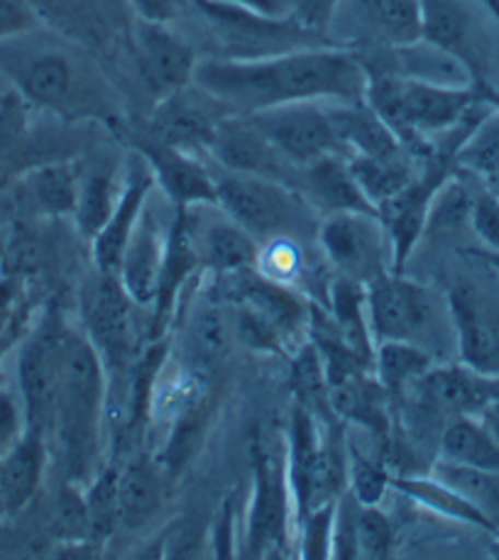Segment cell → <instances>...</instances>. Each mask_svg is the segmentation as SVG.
I'll return each mask as SVG.
<instances>
[{"label":"cell","instance_id":"obj_1","mask_svg":"<svg viewBox=\"0 0 499 560\" xmlns=\"http://www.w3.org/2000/svg\"><path fill=\"white\" fill-rule=\"evenodd\" d=\"M194 84L235 116H253L289 103L362 101L368 69L348 47L318 45L265 57H208L196 67Z\"/></svg>","mask_w":499,"mask_h":560},{"label":"cell","instance_id":"obj_2","mask_svg":"<svg viewBox=\"0 0 499 560\" xmlns=\"http://www.w3.org/2000/svg\"><path fill=\"white\" fill-rule=\"evenodd\" d=\"M0 77L35 113L59 122H118L106 79L83 45L47 27L0 45Z\"/></svg>","mask_w":499,"mask_h":560},{"label":"cell","instance_id":"obj_3","mask_svg":"<svg viewBox=\"0 0 499 560\" xmlns=\"http://www.w3.org/2000/svg\"><path fill=\"white\" fill-rule=\"evenodd\" d=\"M108 375L86 336L69 328L49 427L51 460L61 480L86 485L106 465Z\"/></svg>","mask_w":499,"mask_h":560},{"label":"cell","instance_id":"obj_4","mask_svg":"<svg viewBox=\"0 0 499 560\" xmlns=\"http://www.w3.org/2000/svg\"><path fill=\"white\" fill-rule=\"evenodd\" d=\"M365 101L407 148L426 158L431 142L480 106V86H449L370 71Z\"/></svg>","mask_w":499,"mask_h":560},{"label":"cell","instance_id":"obj_5","mask_svg":"<svg viewBox=\"0 0 499 560\" xmlns=\"http://www.w3.org/2000/svg\"><path fill=\"white\" fill-rule=\"evenodd\" d=\"M148 311L125 292L116 275L93 269L79 294L81 334L96 350L108 375V411L123 409L132 365L138 362L144 343L140 314Z\"/></svg>","mask_w":499,"mask_h":560},{"label":"cell","instance_id":"obj_6","mask_svg":"<svg viewBox=\"0 0 499 560\" xmlns=\"http://www.w3.org/2000/svg\"><path fill=\"white\" fill-rule=\"evenodd\" d=\"M216 206L257 243L294 237L316 245L318 213L294 186L221 170L216 174Z\"/></svg>","mask_w":499,"mask_h":560},{"label":"cell","instance_id":"obj_7","mask_svg":"<svg viewBox=\"0 0 499 560\" xmlns=\"http://www.w3.org/2000/svg\"><path fill=\"white\" fill-rule=\"evenodd\" d=\"M365 304L374 346L397 340L419 346L436 358L433 348H439L445 336L453 338L445 294L439 296L431 287L404 272H387L370 282L365 287Z\"/></svg>","mask_w":499,"mask_h":560},{"label":"cell","instance_id":"obj_8","mask_svg":"<svg viewBox=\"0 0 499 560\" xmlns=\"http://www.w3.org/2000/svg\"><path fill=\"white\" fill-rule=\"evenodd\" d=\"M297 546V510L291 497L285 455L255 439L253 441V485L243 514L241 556L275 558L289 556Z\"/></svg>","mask_w":499,"mask_h":560},{"label":"cell","instance_id":"obj_9","mask_svg":"<svg viewBox=\"0 0 499 560\" xmlns=\"http://www.w3.org/2000/svg\"><path fill=\"white\" fill-rule=\"evenodd\" d=\"M69 328L71 324L65 311L51 302L42 308V314L25 330V336L18 340L13 380L25 401L27 427L45 435H49L51 413H55Z\"/></svg>","mask_w":499,"mask_h":560},{"label":"cell","instance_id":"obj_10","mask_svg":"<svg viewBox=\"0 0 499 560\" xmlns=\"http://www.w3.org/2000/svg\"><path fill=\"white\" fill-rule=\"evenodd\" d=\"M316 247L326 259L330 275L370 284L394 272L390 233L378 213H328L318 218Z\"/></svg>","mask_w":499,"mask_h":560},{"label":"cell","instance_id":"obj_11","mask_svg":"<svg viewBox=\"0 0 499 560\" xmlns=\"http://www.w3.org/2000/svg\"><path fill=\"white\" fill-rule=\"evenodd\" d=\"M287 477L294 497L297 524L306 512L336 502L343 494L346 470H340L328 443L321 433V419L309 409L294 404L287 433Z\"/></svg>","mask_w":499,"mask_h":560},{"label":"cell","instance_id":"obj_12","mask_svg":"<svg viewBox=\"0 0 499 560\" xmlns=\"http://www.w3.org/2000/svg\"><path fill=\"white\" fill-rule=\"evenodd\" d=\"M499 399V377L483 375L463 362H436L426 375L407 392L416 419L443 431L445 423L457 417H480Z\"/></svg>","mask_w":499,"mask_h":560},{"label":"cell","instance_id":"obj_13","mask_svg":"<svg viewBox=\"0 0 499 560\" xmlns=\"http://www.w3.org/2000/svg\"><path fill=\"white\" fill-rule=\"evenodd\" d=\"M328 37L352 51L414 45L421 39V0H340Z\"/></svg>","mask_w":499,"mask_h":560},{"label":"cell","instance_id":"obj_14","mask_svg":"<svg viewBox=\"0 0 499 560\" xmlns=\"http://www.w3.org/2000/svg\"><path fill=\"white\" fill-rule=\"evenodd\" d=\"M247 118L297 170H306L309 164L333 154L348 158L333 130L326 103H289V106L253 113Z\"/></svg>","mask_w":499,"mask_h":560},{"label":"cell","instance_id":"obj_15","mask_svg":"<svg viewBox=\"0 0 499 560\" xmlns=\"http://www.w3.org/2000/svg\"><path fill=\"white\" fill-rule=\"evenodd\" d=\"M233 116V110L199 84H189L154 101L142 130L172 148L206 154L218 126Z\"/></svg>","mask_w":499,"mask_h":560},{"label":"cell","instance_id":"obj_16","mask_svg":"<svg viewBox=\"0 0 499 560\" xmlns=\"http://www.w3.org/2000/svg\"><path fill=\"white\" fill-rule=\"evenodd\" d=\"M130 47L142 84L154 101L194 84L201 59L189 39L176 33L172 25L135 18L130 25Z\"/></svg>","mask_w":499,"mask_h":560},{"label":"cell","instance_id":"obj_17","mask_svg":"<svg viewBox=\"0 0 499 560\" xmlns=\"http://www.w3.org/2000/svg\"><path fill=\"white\" fill-rule=\"evenodd\" d=\"M130 148L148 162L154 186L174 209L216 203V174L204 162V154L172 148L142 128L130 132Z\"/></svg>","mask_w":499,"mask_h":560},{"label":"cell","instance_id":"obj_18","mask_svg":"<svg viewBox=\"0 0 499 560\" xmlns=\"http://www.w3.org/2000/svg\"><path fill=\"white\" fill-rule=\"evenodd\" d=\"M457 362L483 375L499 377V304L471 282L445 292Z\"/></svg>","mask_w":499,"mask_h":560},{"label":"cell","instance_id":"obj_19","mask_svg":"<svg viewBox=\"0 0 499 560\" xmlns=\"http://www.w3.org/2000/svg\"><path fill=\"white\" fill-rule=\"evenodd\" d=\"M174 206L154 189L138 218L118 267V279L135 302L152 311L164 265L166 237H170Z\"/></svg>","mask_w":499,"mask_h":560},{"label":"cell","instance_id":"obj_20","mask_svg":"<svg viewBox=\"0 0 499 560\" xmlns=\"http://www.w3.org/2000/svg\"><path fill=\"white\" fill-rule=\"evenodd\" d=\"M206 158H211L223 172L265 176V179L294 186L299 191L301 170H297L247 116H235V113L228 116L208 144Z\"/></svg>","mask_w":499,"mask_h":560},{"label":"cell","instance_id":"obj_21","mask_svg":"<svg viewBox=\"0 0 499 560\" xmlns=\"http://www.w3.org/2000/svg\"><path fill=\"white\" fill-rule=\"evenodd\" d=\"M421 39L455 59L475 86H487V49L471 0H421Z\"/></svg>","mask_w":499,"mask_h":560},{"label":"cell","instance_id":"obj_22","mask_svg":"<svg viewBox=\"0 0 499 560\" xmlns=\"http://www.w3.org/2000/svg\"><path fill=\"white\" fill-rule=\"evenodd\" d=\"M81 162L71 158L33 164L3 194L25 221H61L74 218L79 201Z\"/></svg>","mask_w":499,"mask_h":560},{"label":"cell","instance_id":"obj_23","mask_svg":"<svg viewBox=\"0 0 499 560\" xmlns=\"http://www.w3.org/2000/svg\"><path fill=\"white\" fill-rule=\"evenodd\" d=\"M186 302L189 306L182 314L179 362L184 368L208 375L213 368L221 365L233 348V308L223 299L208 294L201 284H196V294Z\"/></svg>","mask_w":499,"mask_h":560},{"label":"cell","instance_id":"obj_24","mask_svg":"<svg viewBox=\"0 0 499 560\" xmlns=\"http://www.w3.org/2000/svg\"><path fill=\"white\" fill-rule=\"evenodd\" d=\"M154 189L158 186H154L148 162L132 150L128 160H125L123 189L116 206H113V213L108 215L106 225L101 228V233L91 241L93 269L118 277L125 245H128L135 225H138V218L144 211V206H148Z\"/></svg>","mask_w":499,"mask_h":560},{"label":"cell","instance_id":"obj_25","mask_svg":"<svg viewBox=\"0 0 499 560\" xmlns=\"http://www.w3.org/2000/svg\"><path fill=\"white\" fill-rule=\"evenodd\" d=\"M189 211L201 272L206 277H225L255 267L259 243L245 228L228 218L216 203L196 206Z\"/></svg>","mask_w":499,"mask_h":560},{"label":"cell","instance_id":"obj_26","mask_svg":"<svg viewBox=\"0 0 499 560\" xmlns=\"http://www.w3.org/2000/svg\"><path fill=\"white\" fill-rule=\"evenodd\" d=\"M51 460L45 433L27 429L5 455H0V518H15L30 510L47 480Z\"/></svg>","mask_w":499,"mask_h":560},{"label":"cell","instance_id":"obj_27","mask_svg":"<svg viewBox=\"0 0 499 560\" xmlns=\"http://www.w3.org/2000/svg\"><path fill=\"white\" fill-rule=\"evenodd\" d=\"M162 463L152 453H135L118 465V524L140 532L160 514L164 504Z\"/></svg>","mask_w":499,"mask_h":560},{"label":"cell","instance_id":"obj_28","mask_svg":"<svg viewBox=\"0 0 499 560\" xmlns=\"http://www.w3.org/2000/svg\"><path fill=\"white\" fill-rule=\"evenodd\" d=\"M299 194L304 196L318 218L346 211L378 213L365 199V194L360 191L356 176L348 167V158H343V154H333V158H324L301 170Z\"/></svg>","mask_w":499,"mask_h":560},{"label":"cell","instance_id":"obj_29","mask_svg":"<svg viewBox=\"0 0 499 560\" xmlns=\"http://www.w3.org/2000/svg\"><path fill=\"white\" fill-rule=\"evenodd\" d=\"M326 106L333 130L348 158H382V154L407 148L365 98L352 103H326Z\"/></svg>","mask_w":499,"mask_h":560},{"label":"cell","instance_id":"obj_30","mask_svg":"<svg viewBox=\"0 0 499 560\" xmlns=\"http://www.w3.org/2000/svg\"><path fill=\"white\" fill-rule=\"evenodd\" d=\"M123 164H108L103 160H96L91 164L81 162V176H79V201L71 223L77 225L79 235L83 241H93L101 233V228L106 225L108 215L113 213L120 189H123Z\"/></svg>","mask_w":499,"mask_h":560},{"label":"cell","instance_id":"obj_31","mask_svg":"<svg viewBox=\"0 0 499 560\" xmlns=\"http://www.w3.org/2000/svg\"><path fill=\"white\" fill-rule=\"evenodd\" d=\"M42 25L79 45H101L111 37V0H30Z\"/></svg>","mask_w":499,"mask_h":560},{"label":"cell","instance_id":"obj_32","mask_svg":"<svg viewBox=\"0 0 499 560\" xmlns=\"http://www.w3.org/2000/svg\"><path fill=\"white\" fill-rule=\"evenodd\" d=\"M33 108L8 89L0 103V196L8 191L20 174L39 164L33 130Z\"/></svg>","mask_w":499,"mask_h":560},{"label":"cell","instance_id":"obj_33","mask_svg":"<svg viewBox=\"0 0 499 560\" xmlns=\"http://www.w3.org/2000/svg\"><path fill=\"white\" fill-rule=\"evenodd\" d=\"M421 162L423 158L404 148L399 152L382 154V158H348V167L356 176L360 191L378 211L384 201L407 189L414 176L419 174Z\"/></svg>","mask_w":499,"mask_h":560},{"label":"cell","instance_id":"obj_34","mask_svg":"<svg viewBox=\"0 0 499 560\" xmlns=\"http://www.w3.org/2000/svg\"><path fill=\"white\" fill-rule=\"evenodd\" d=\"M390 490L399 492L407 497V500L416 502L423 510L439 514L443 518H453V522L471 524L477 528H485V532H495V524L487 518L483 512H477L475 506L465 500V497L457 494L453 487L439 480L436 475H392Z\"/></svg>","mask_w":499,"mask_h":560},{"label":"cell","instance_id":"obj_35","mask_svg":"<svg viewBox=\"0 0 499 560\" xmlns=\"http://www.w3.org/2000/svg\"><path fill=\"white\" fill-rule=\"evenodd\" d=\"M439 460L499 470V441L477 417H457L439 435Z\"/></svg>","mask_w":499,"mask_h":560},{"label":"cell","instance_id":"obj_36","mask_svg":"<svg viewBox=\"0 0 499 560\" xmlns=\"http://www.w3.org/2000/svg\"><path fill=\"white\" fill-rule=\"evenodd\" d=\"M436 360L431 352H426L419 346L397 343V340H384L374 346L372 370L380 385L387 389L394 407L407 397V392L429 372Z\"/></svg>","mask_w":499,"mask_h":560},{"label":"cell","instance_id":"obj_37","mask_svg":"<svg viewBox=\"0 0 499 560\" xmlns=\"http://www.w3.org/2000/svg\"><path fill=\"white\" fill-rule=\"evenodd\" d=\"M455 170L475 176L483 184L490 182L499 172V110L492 106L467 132L461 148L455 152Z\"/></svg>","mask_w":499,"mask_h":560},{"label":"cell","instance_id":"obj_38","mask_svg":"<svg viewBox=\"0 0 499 560\" xmlns=\"http://www.w3.org/2000/svg\"><path fill=\"white\" fill-rule=\"evenodd\" d=\"M431 475L453 487L457 494L465 497L492 524L499 522V470H480L467 468V465L436 460Z\"/></svg>","mask_w":499,"mask_h":560},{"label":"cell","instance_id":"obj_39","mask_svg":"<svg viewBox=\"0 0 499 560\" xmlns=\"http://www.w3.org/2000/svg\"><path fill=\"white\" fill-rule=\"evenodd\" d=\"M49 532L59 546L93 544L86 487L81 482L61 480L59 490L55 494V502H51Z\"/></svg>","mask_w":499,"mask_h":560},{"label":"cell","instance_id":"obj_40","mask_svg":"<svg viewBox=\"0 0 499 560\" xmlns=\"http://www.w3.org/2000/svg\"><path fill=\"white\" fill-rule=\"evenodd\" d=\"M473 203H475V191L463 182L461 172L451 174L433 196L423 237L461 233L465 225H471Z\"/></svg>","mask_w":499,"mask_h":560},{"label":"cell","instance_id":"obj_41","mask_svg":"<svg viewBox=\"0 0 499 560\" xmlns=\"http://www.w3.org/2000/svg\"><path fill=\"white\" fill-rule=\"evenodd\" d=\"M255 269L269 282L301 292V284L309 275L306 243L294 241V237H275V241L259 243Z\"/></svg>","mask_w":499,"mask_h":560},{"label":"cell","instance_id":"obj_42","mask_svg":"<svg viewBox=\"0 0 499 560\" xmlns=\"http://www.w3.org/2000/svg\"><path fill=\"white\" fill-rule=\"evenodd\" d=\"M358 558H390L394 553V526L380 504H360L356 516Z\"/></svg>","mask_w":499,"mask_h":560},{"label":"cell","instance_id":"obj_43","mask_svg":"<svg viewBox=\"0 0 499 560\" xmlns=\"http://www.w3.org/2000/svg\"><path fill=\"white\" fill-rule=\"evenodd\" d=\"M392 475L360 451H350L346 465V490L356 497L360 504H382L384 494L390 492Z\"/></svg>","mask_w":499,"mask_h":560},{"label":"cell","instance_id":"obj_44","mask_svg":"<svg viewBox=\"0 0 499 560\" xmlns=\"http://www.w3.org/2000/svg\"><path fill=\"white\" fill-rule=\"evenodd\" d=\"M338 502V500H336ZM336 502L306 512L297 524V556L326 560L333 548V524H336Z\"/></svg>","mask_w":499,"mask_h":560},{"label":"cell","instance_id":"obj_45","mask_svg":"<svg viewBox=\"0 0 499 560\" xmlns=\"http://www.w3.org/2000/svg\"><path fill=\"white\" fill-rule=\"evenodd\" d=\"M27 316V289L18 277H0V346L18 343L30 328Z\"/></svg>","mask_w":499,"mask_h":560},{"label":"cell","instance_id":"obj_46","mask_svg":"<svg viewBox=\"0 0 499 560\" xmlns=\"http://www.w3.org/2000/svg\"><path fill=\"white\" fill-rule=\"evenodd\" d=\"M27 411L15 380H0V455L27 433Z\"/></svg>","mask_w":499,"mask_h":560},{"label":"cell","instance_id":"obj_47","mask_svg":"<svg viewBox=\"0 0 499 560\" xmlns=\"http://www.w3.org/2000/svg\"><path fill=\"white\" fill-rule=\"evenodd\" d=\"M243 516L237 514L235 494L228 497L221 512L216 516L211 528V546L216 558H237L241 556V538H243Z\"/></svg>","mask_w":499,"mask_h":560},{"label":"cell","instance_id":"obj_48","mask_svg":"<svg viewBox=\"0 0 499 560\" xmlns=\"http://www.w3.org/2000/svg\"><path fill=\"white\" fill-rule=\"evenodd\" d=\"M338 5L340 0H289V15L306 33L324 37L330 43L328 30L333 25V18L338 13Z\"/></svg>","mask_w":499,"mask_h":560},{"label":"cell","instance_id":"obj_49","mask_svg":"<svg viewBox=\"0 0 499 560\" xmlns=\"http://www.w3.org/2000/svg\"><path fill=\"white\" fill-rule=\"evenodd\" d=\"M42 20L30 0H0V45L42 30Z\"/></svg>","mask_w":499,"mask_h":560},{"label":"cell","instance_id":"obj_50","mask_svg":"<svg viewBox=\"0 0 499 560\" xmlns=\"http://www.w3.org/2000/svg\"><path fill=\"white\" fill-rule=\"evenodd\" d=\"M471 228L480 237L483 250L499 253V199L492 191H487L485 186L483 191L475 194Z\"/></svg>","mask_w":499,"mask_h":560},{"label":"cell","instance_id":"obj_51","mask_svg":"<svg viewBox=\"0 0 499 560\" xmlns=\"http://www.w3.org/2000/svg\"><path fill=\"white\" fill-rule=\"evenodd\" d=\"M128 5L138 20L174 25L176 20L186 15L189 0H128Z\"/></svg>","mask_w":499,"mask_h":560},{"label":"cell","instance_id":"obj_52","mask_svg":"<svg viewBox=\"0 0 499 560\" xmlns=\"http://www.w3.org/2000/svg\"><path fill=\"white\" fill-rule=\"evenodd\" d=\"M213 3L255 10V13L272 15V18L289 15V0H213Z\"/></svg>","mask_w":499,"mask_h":560},{"label":"cell","instance_id":"obj_53","mask_svg":"<svg viewBox=\"0 0 499 560\" xmlns=\"http://www.w3.org/2000/svg\"><path fill=\"white\" fill-rule=\"evenodd\" d=\"M477 419H480V421L485 423V427H487V431H490V433L495 435V439L499 441V399L492 401L490 407H487Z\"/></svg>","mask_w":499,"mask_h":560},{"label":"cell","instance_id":"obj_54","mask_svg":"<svg viewBox=\"0 0 499 560\" xmlns=\"http://www.w3.org/2000/svg\"><path fill=\"white\" fill-rule=\"evenodd\" d=\"M477 259H483V262L492 269V272L499 275V253H490V250H475L473 253Z\"/></svg>","mask_w":499,"mask_h":560},{"label":"cell","instance_id":"obj_55","mask_svg":"<svg viewBox=\"0 0 499 560\" xmlns=\"http://www.w3.org/2000/svg\"><path fill=\"white\" fill-rule=\"evenodd\" d=\"M480 98L487 103V106H492L495 110H499V89H492L490 84L480 86Z\"/></svg>","mask_w":499,"mask_h":560},{"label":"cell","instance_id":"obj_56","mask_svg":"<svg viewBox=\"0 0 499 560\" xmlns=\"http://www.w3.org/2000/svg\"><path fill=\"white\" fill-rule=\"evenodd\" d=\"M480 5L487 10V13H490V18L499 27V0H480Z\"/></svg>","mask_w":499,"mask_h":560},{"label":"cell","instance_id":"obj_57","mask_svg":"<svg viewBox=\"0 0 499 560\" xmlns=\"http://www.w3.org/2000/svg\"><path fill=\"white\" fill-rule=\"evenodd\" d=\"M483 186H485V189H487V191H492V194L497 196V199H499V172H497V174L492 176V179H490V182H485Z\"/></svg>","mask_w":499,"mask_h":560},{"label":"cell","instance_id":"obj_58","mask_svg":"<svg viewBox=\"0 0 499 560\" xmlns=\"http://www.w3.org/2000/svg\"><path fill=\"white\" fill-rule=\"evenodd\" d=\"M5 275V235H0V277Z\"/></svg>","mask_w":499,"mask_h":560},{"label":"cell","instance_id":"obj_59","mask_svg":"<svg viewBox=\"0 0 499 560\" xmlns=\"http://www.w3.org/2000/svg\"><path fill=\"white\" fill-rule=\"evenodd\" d=\"M8 96V89L5 86H0V103H3V98Z\"/></svg>","mask_w":499,"mask_h":560},{"label":"cell","instance_id":"obj_60","mask_svg":"<svg viewBox=\"0 0 499 560\" xmlns=\"http://www.w3.org/2000/svg\"><path fill=\"white\" fill-rule=\"evenodd\" d=\"M495 556H497V558H499V548H497V551H495Z\"/></svg>","mask_w":499,"mask_h":560}]
</instances>
